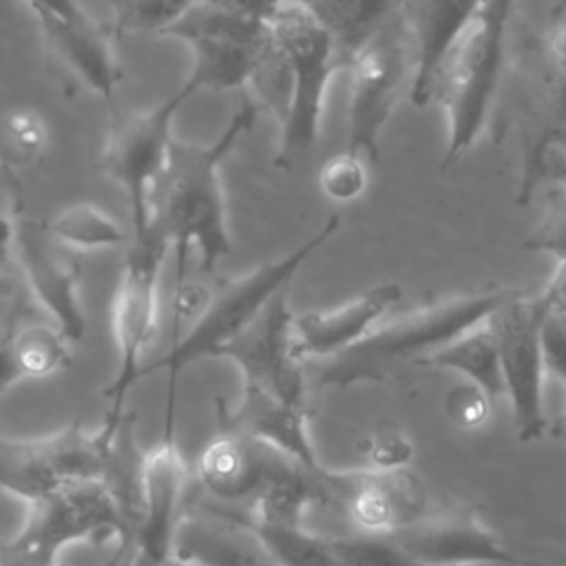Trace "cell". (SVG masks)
I'll return each mask as SVG.
<instances>
[{"label": "cell", "mask_w": 566, "mask_h": 566, "mask_svg": "<svg viewBox=\"0 0 566 566\" xmlns=\"http://www.w3.org/2000/svg\"><path fill=\"white\" fill-rule=\"evenodd\" d=\"M287 287L276 292L256 318L221 347L217 358H230L239 367L243 385L259 387L290 405L307 407L303 363L292 345L294 312Z\"/></svg>", "instance_id": "13"}, {"label": "cell", "mask_w": 566, "mask_h": 566, "mask_svg": "<svg viewBox=\"0 0 566 566\" xmlns=\"http://www.w3.org/2000/svg\"><path fill=\"white\" fill-rule=\"evenodd\" d=\"M564 387H566V385H564Z\"/></svg>", "instance_id": "48"}, {"label": "cell", "mask_w": 566, "mask_h": 566, "mask_svg": "<svg viewBox=\"0 0 566 566\" xmlns=\"http://www.w3.org/2000/svg\"><path fill=\"white\" fill-rule=\"evenodd\" d=\"M418 367L458 371L460 376H464V380L480 387L491 398V402L504 398L500 352L486 321L467 329L464 334L427 356Z\"/></svg>", "instance_id": "24"}, {"label": "cell", "mask_w": 566, "mask_h": 566, "mask_svg": "<svg viewBox=\"0 0 566 566\" xmlns=\"http://www.w3.org/2000/svg\"><path fill=\"white\" fill-rule=\"evenodd\" d=\"M13 363L22 380L49 378L71 363L69 340L55 325L29 323L9 332Z\"/></svg>", "instance_id": "26"}, {"label": "cell", "mask_w": 566, "mask_h": 566, "mask_svg": "<svg viewBox=\"0 0 566 566\" xmlns=\"http://www.w3.org/2000/svg\"><path fill=\"white\" fill-rule=\"evenodd\" d=\"M270 29L292 69V104L281 124L274 164L281 170H292L305 161L321 137L327 88L332 77L347 69V57L316 15L301 2L283 0L270 20Z\"/></svg>", "instance_id": "5"}, {"label": "cell", "mask_w": 566, "mask_h": 566, "mask_svg": "<svg viewBox=\"0 0 566 566\" xmlns=\"http://www.w3.org/2000/svg\"><path fill=\"white\" fill-rule=\"evenodd\" d=\"M20 380L22 378L18 374V367H15L13 354H11V345H9V332H0V394Z\"/></svg>", "instance_id": "44"}, {"label": "cell", "mask_w": 566, "mask_h": 566, "mask_svg": "<svg viewBox=\"0 0 566 566\" xmlns=\"http://www.w3.org/2000/svg\"><path fill=\"white\" fill-rule=\"evenodd\" d=\"M130 533L126 506L108 480L62 484L29 504L20 533L9 542L4 566H38L60 559L64 548Z\"/></svg>", "instance_id": "6"}, {"label": "cell", "mask_w": 566, "mask_h": 566, "mask_svg": "<svg viewBox=\"0 0 566 566\" xmlns=\"http://www.w3.org/2000/svg\"><path fill=\"white\" fill-rule=\"evenodd\" d=\"M409 29L402 11L371 35L347 62L352 80L347 106V148L371 166L380 159V137L400 93L411 80Z\"/></svg>", "instance_id": "8"}, {"label": "cell", "mask_w": 566, "mask_h": 566, "mask_svg": "<svg viewBox=\"0 0 566 566\" xmlns=\"http://www.w3.org/2000/svg\"><path fill=\"white\" fill-rule=\"evenodd\" d=\"M49 144V126L33 108H11L0 115V164L9 172L33 166Z\"/></svg>", "instance_id": "28"}, {"label": "cell", "mask_w": 566, "mask_h": 566, "mask_svg": "<svg viewBox=\"0 0 566 566\" xmlns=\"http://www.w3.org/2000/svg\"><path fill=\"white\" fill-rule=\"evenodd\" d=\"M484 0H402V15L413 44L409 99L416 106L429 104L433 73Z\"/></svg>", "instance_id": "20"}, {"label": "cell", "mask_w": 566, "mask_h": 566, "mask_svg": "<svg viewBox=\"0 0 566 566\" xmlns=\"http://www.w3.org/2000/svg\"><path fill=\"white\" fill-rule=\"evenodd\" d=\"M13 254L20 274L38 301L51 316L55 327L69 343H77L86 334V314L80 301V263L57 243L46 221L18 212Z\"/></svg>", "instance_id": "15"}, {"label": "cell", "mask_w": 566, "mask_h": 566, "mask_svg": "<svg viewBox=\"0 0 566 566\" xmlns=\"http://www.w3.org/2000/svg\"><path fill=\"white\" fill-rule=\"evenodd\" d=\"M544 60L548 62V66H553L555 71L566 75V20L557 22L546 35L544 42L539 46Z\"/></svg>", "instance_id": "41"}, {"label": "cell", "mask_w": 566, "mask_h": 566, "mask_svg": "<svg viewBox=\"0 0 566 566\" xmlns=\"http://www.w3.org/2000/svg\"><path fill=\"white\" fill-rule=\"evenodd\" d=\"M391 537L424 566H551L509 548L473 506L422 515Z\"/></svg>", "instance_id": "14"}, {"label": "cell", "mask_w": 566, "mask_h": 566, "mask_svg": "<svg viewBox=\"0 0 566 566\" xmlns=\"http://www.w3.org/2000/svg\"><path fill=\"white\" fill-rule=\"evenodd\" d=\"M557 190L546 201V210L537 228L524 241V248L531 252L551 254L557 261L566 259V188L553 184Z\"/></svg>", "instance_id": "34"}, {"label": "cell", "mask_w": 566, "mask_h": 566, "mask_svg": "<svg viewBox=\"0 0 566 566\" xmlns=\"http://www.w3.org/2000/svg\"><path fill=\"white\" fill-rule=\"evenodd\" d=\"M248 86L252 88V102L259 111H268L283 124L292 104V69L274 35L263 46Z\"/></svg>", "instance_id": "30"}, {"label": "cell", "mask_w": 566, "mask_h": 566, "mask_svg": "<svg viewBox=\"0 0 566 566\" xmlns=\"http://www.w3.org/2000/svg\"><path fill=\"white\" fill-rule=\"evenodd\" d=\"M51 237L64 248L104 250L124 243V230L115 217L93 203H73L46 221Z\"/></svg>", "instance_id": "27"}, {"label": "cell", "mask_w": 566, "mask_h": 566, "mask_svg": "<svg viewBox=\"0 0 566 566\" xmlns=\"http://www.w3.org/2000/svg\"><path fill=\"white\" fill-rule=\"evenodd\" d=\"M13 172L2 168L0 164V265H9V259L13 254V237H15V221H18V208L13 206L11 184Z\"/></svg>", "instance_id": "38"}, {"label": "cell", "mask_w": 566, "mask_h": 566, "mask_svg": "<svg viewBox=\"0 0 566 566\" xmlns=\"http://www.w3.org/2000/svg\"><path fill=\"white\" fill-rule=\"evenodd\" d=\"M312 504H329L323 482V464L318 469L270 449L263 484L252 500L250 524L256 526H296Z\"/></svg>", "instance_id": "23"}, {"label": "cell", "mask_w": 566, "mask_h": 566, "mask_svg": "<svg viewBox=\"0 0 566 566\" xmlns=\"http://www.w3.org/2000/svg\"><path fill=\"white\" fill-rule=\"evenodd\" d=\"M402 298V287L394 281L378 283L358 296L329 307L294 314L292 345L301 363L329 360L360 343L378 321Z\"/></svg>", "instance_id": "17"}, {"label": "cell", "mask_w": 566, "mask_h": 566, "mask_svg": "<svg viewBox=\"0 0 566 566\" xmlns=\"http://www.w3.org/2000/svg\"><path fill=\"white\" fill-rule=\"evenodd\" d=\"M33 18L53 55L88 88L111 99L122 80V69L111 46V29H104L91 15L69 20L55 13H33Z\"/></svg>", "instance_id": "21"}, {"label": "cell", "mask_w": 566, "mask_h": 566, "mask_svg": "<svg viewBox=\"0 0 566 566\" xmlns=\"http://www.w3.org/2000/svg\"><path fill=\"white\" fill-rule=\"evenodd\" d=\"M506 294L500 290L455 294L378 325L360 343L325 360L318 385L382 382L405 365H420L467 329L484 323Z\"/></svg>", "instance_id": "3"}, {"label": "cell", "mask_w": 566, "mask_h": 566, "mask_svg": "<svg viewBox=\"0 0 566 566\" xmlns=\"http://www.w3.org/2000/svg\"><path fill=\"white\" fill-rule=\"evenodd\" d=\"M11 298H13V281H11L9 272H7V268L0 265V316L9 307Z\"/></svg>", "instance_id": "45"}, {"label": "cell", "mask_w": 566, "mask_h": 566, "mask_svg": "<svg viewBox=\"0 0 566 566\" xmlns=\"http://www.w3.org/2000/svg\"><path fill=\"white\" fill-rule=\"evenodd\" d=\"M188 480V462L170 433L137 460L130 535L146 566H161L172 555L175 531L186 513Z\"/></svg>", "instance_id": "12"}, {"label": "cell", "mask_w": 566, "mask_h": 566, "mask_svg": "<svg viewBox=\"0 0 566 566\" xmlns=\"http://www.w3.org/2000/svg\"><path fill=\"white\" fill-rule=\"evenodd\" d=\"M210 7L237 13V15H245L252 20H261L268 22L274 18V13L279 11V7L283 4V0H201Z\"/></svg>", "instance_id": "39"}, {"label": "cell", "mask_w": 566, "mask_h": 566, "mask_svg": "<svg viewBox=\"0 0 566 566\" xmlns=\"http://www.w3.org/2000/svg\"><path fill=\"white\" fill-rule=\"evenodd\" d=\"M294 2H301V4H305V7H310L314 0H294Z\"/></svg>", "instance_id": "47"}, {"label": "cell", "mask_w": 566, "mask_h": 566, "mask_svg": "<svg viewBox=\"0 0 566 566\" xmlns=\"http://www.w3.org/2000/svg\"><path fill=\"white\" fill-rule=\"evenodd\" d=\"M515 0H484L442 55L429 102L447 119L442 168L455 164L486 128L506 62V33Z\"/></svg>", "instance_id": "2"}, {"label": "cell", "mask_w": 566, "mask_h": 566, "mask_svg": "<svg viewBox=\"0 0 566 566\" xmlns=\"http://www.w3.org/2000/svg\"><path fill=\"white\" fill-rule=\"evenodd\" d=\"M340 228V214H329L318 230L305 239L296 250L287 252L281 259L265 261L250 272L221 281L217 290L210 292V301L199 314V318L188 327V332L175 338L172 347L148 363L142 376L157 369H166L175 380L181 369L201 360L217 358L221 347L230 343L243 327H248L256 314L268 305V301L290 285L298 268Z\"/></svg>", "instance_id": "4"}, {"label": "cell", "mask_w": 566, "mask_h": 566, "mask_svg": "<svg viewBox=\"0 0 566 566\" xmlns=\"http://www.w3.org/2000/svg\"><path fill=\"white\" fill-rule=\"evenodd\" d=\"M201 0H108L113 11L111 33H159L164 35Z\"/></svg>", "instance_id": "31"}, {"label": "cell", "mask_w": 566, "mask_h": 566, "mask_svg": "<svg viewBox=\"0 0 566 566\" xmlns=\"http://www.w3.org/2000/svg\"><path fill=\"white\" fill-rule=\"evenodd\" d=\"M491 398L469 380L455 385L444 396V413L460 429L482 427L491 413Z\"/></svg>", "instance_id": "35"}, {"label": "cell", "mask_w": 566, "mask_h": 566, "mask_svg": "<svg viewBox=\"0 0 566 566\" xmlns=\"http://www.w3.org/2000/svg\"><path fill=\"white\" fill-rule=\"evenodd\" d=\"M161 566H197V564H192V562H184V559H179V557H168Z\"/></svg>", "instance_id": "46"}, {"label": "cell", "mask_w": 566, "mask_h": 566, "mask_svg": "<svg viewBox=\"0 0 566 566\" xmlns=\"http://www.w3.org/2000/svg\"><path fill=\"white\" fill-rule=\"evenodd\" d=\"M371 469H402L411 458V444L398 431H380L367 444Z\"/></svg>", "instance_id": "37"}, {"label": "cell", "mask_w": 566, "mask_h": 566, "mask_svg": "<svg viewBox=\"0 0 566 566\" xmlns=\"http://www.w3.org/2000/svg\"><path fill=\"white\" fill-rule=\"evenodd\" d=\"M164 35L177 38L190 49L192 66L186 84L199 93L245 86L272 29L268 22L197 2Z\"/></svg>", "instance_id": "10"}, {"label": "cell", "mask_w": 566, "mask_h": 566, "mask_svg": "<svg viewBox=\"0 0 566 566\" xmlns=\"http://www.w3.org/2000/svg\"><path fill=\"white\" fill-rule=\"evenodd\" d=\"M265 548L283 566H340L332 546V537L296 526H256L250 524Z\"/></svg>", "instance_id": "29"}, {"label": "cell", "mask_w": 566, "mask_h": 566, "mask_svg": "<svg viewBox=\"0 0 566 566\" xmlns=\"http://www.w3.org/2000/svg\"><path fill=\"white\" fill-rule=\"evenodd\" d=\"M544 305L535 296L509 292L506 298L486 318L491 327L504 380V398L511 405L515 436L531 444L546 431L544 413V360L539 345V329L544 321Z\"/></svg>", "instance_id": "11"}, {"label": "cell", "mask_w": 566, "mask_h": 566, "mask_svg": "<svg viewBox=\"0 0 566 566\" xmlns=\"http://www.w3.org/2000/svg\"><path fill=\"white\" fill-rule=\"evenodd\" d=\"M307 9L349 62L354 51L402 11V0H314Z\"/></svg>", "instance_id": "25"}, {"label": "cell", "mask_w": 566, "mask_h": 566, "mask_svg": "<svg viewBox=\"0 0 566 566\" xmlns=\"http://www.w3.org/2000/svg\"><path fill=\"white\" fill-rule=\"evenodd\" d=\"M31 13H55L69 20H84L88 11L82 7L80 0H27Z\"/></svg>", "instance_id": "42"}, {"label": "cell", "mask_w": 566, "mask_h": 566, "mask_svg": "<svg viewBox=\"0 0 566 566\" xmlns=\"http://www.w3.org/2000/svg\"><path fill=\"white\" fill-rule=\"evenodd\" d=\"M219 416L221 429H230L263 442L303 462L305 467H321L307 427V407L290 405L259 387L243 385L239 402L232 407L221 402Z\"/></svg>", "instance_id": "19"}, {"label": "cell", "mask_w": 566, "mask_h": 566, "mask_svg": "<svg viewBox=\"0 0 566 566\" xmlns=\"http://www.w3.org/2000/svg\"><path fill=\"white\" fill-rule=\"evenodd\" d=\"M321 192L336 203H349L358 199L367 188V164L360 155L349 150L336 153L318 170Z\"/></svg>", "instance_id": "33"}, {"label": "cell", "mask_w": 566, "mask_h": 566, "mask_svg": "<svg viewBox=\"0 0 566 566\" xmlns=\"http://www.w3.org/2000/svg\"><path fill=\"white\" fill-rule=\"evenodd\" d=\"M195 95L184 82L175 93L157 106L137 113H113L106 144L102 150V170L122 186L128 208L133 237L148 228L150 188L164 168L168 148L172 144V122L181 106Z\"/></svg>", "instance_id": "9"}, {"label": "cell", "mask_w": 566, "mask_h": 566, "mask_svg": "<svg viewBox=\"0 0 566 566\" xmlns=\"http://www.w3.org/2000/svg\"><path fill=\"white\" fill-rule=\"evenodd\" d=\"M539 303L548 314H557L566 318V259L557 261V268L546 283V287L537 294Z\"/></svg>", "instance_id": "40"}, {"label": "cell", "mask_w": 566, "mask_h": 566, "mask_svg": "<svg viewBox=\"0 0 566 566\" xmlns=\"http://www.w3.org/2000/svg\"><path fill=\"white\" fill-rule=\"evenodd\" d=\"M544 371L566 385V318L557 314H544L539 329Z\"/></svg>", "instance_id": "36"}, {"label": "cell", "mask_w": 566, "mask_h": 566, "mask_svg": "<svg viewBox=\"0 0 566 566\" xmlns=\"http://www.w3.org/2000/svg\"><path fill=\"white\" fill-rule=\"evenodd\" d=\"M197 566H283L248 520L219 511H186L172 539V555Z\"/></svg>", "instance_id": "18"}, {"label": "cell", "mask_w": 566, "mask_h": 566, "mask_svg": "<svg viewBox=\"0 0 566 566\" xmlns=\"http://www.w3.org/2000/svg\"><path fill=\"white\" fill-rule=\"evenodd\" d=\"M539 181H551V184H557V186H564L566 188V155H559V153H548L535 177H533V188L539 184Z\"/></svg>", "instance_id": "43"}, {"label": "cell", "mask_w": 566, "mask_h": 566, "mask_svg": "<svg viewBox=\"0 0 566 566\" xmlns=\"http://www.w3.org/2000/svg\"><path fill=\"white\" fill-rule=\"evenodd\" d=\"M329 504H338L363 535H391L424 515V486L402 469L323 467Z\"/></svg>", "instance_id": "16"}, {"label": "cell", "mask_w": 566, "mask_h": 566, "mask_svg": "<svg viewBox=\"0 0 566 566\" xmlns=\"http://www.w3.org/2000/svg\"><path fill=\"white\" fill-rule=\"evenodd\" d=\"M332 546L340 566H424L391 535L332 537Z\"/></svg>", "instance_id": "32"}, {"label": "cell", "mask_w": 566, "mask_h": 566, "mask_svg": "<svg viewBox=\"0 0 566 566\" xmlns=\"http://www.w3.org/2000/svg\"><path fill=\"white\" fill-rule=\"evenodd\" d=\"M270 449L243 433L221 429L197 458V480L221 502L254 500L265 478Z\"/></svg>", "instance_id": "22"}, {"label": "cell", "mask_w": 566, "mask_h": 566, "mask_svg": "<svg viewBox=\"0 0 566 566\" xmlns=\"http://www.w3.org/2000/svg\"><path fill=\"white\" fill-rule=\"evenodd\" d=\"M259 113L252 97H243L226 128L212 142L172 139L168 148L164 168L150 188L148 226L177 250L179 281L192 248L199 252V263L206 272L232 252L221 164L254 126Z\"/></svg>", "instance_id": "1"}, {"label": "cell", "mask_w": 566, "mask_h": 566, "mask_svg": "<svg viewBox=\"0 0 566 566\" xmlns=\"http://www.w3.org/2000/svg\"><path fill=\"white\" fill-rule=\"evenodd\" d=\"M0 566H2V564H0Z\"/></svg>", "instance_id": "49"}, {"label": "cell", "mask_w": 566, "mask_h": 566, "mask_svg": "<svg viewBox=\"0 0 566 566\" xmlns=\"http://www.w3.org/2000/svg\"><path fill=\"white\" fill-rule=\"evenodd\" d=\"M170 243L150 226L133 237L111 305V327L117 352L115 378L106 394L115 400L111 416H122V400L146 367V354L157 336L159 279Z\"/></svg>", "instance_id": "7"}]
</instances>
